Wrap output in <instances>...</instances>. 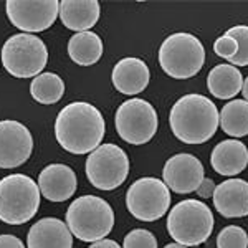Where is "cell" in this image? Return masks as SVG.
Masks as SVG:
<instances>
[{"instance_id":"7402d4cb","label":"cell","mask_w":248,"mask_h":248,"mask_svg":"<svg viewBox=\"0 0 248 248\" xmlns=\"http://www.w3.org/2000/svg\"><path fill=\"white\" fill-rule=\"evenodd\" d=\"M220 127L232 138L248 136V101L232 99L220 111Z\"/></svg>"},{"instance_id":"5b68a950","label":"cell","mask_w":248,"mask_h":248,"mask_svg":"<svg viewBox=\"0 0 248 248\" xmlns=\"http://www.w3.org/2000/svg\"><path fill=\"white\" fill-rule=\"evenodd\" d=\"M40 187L25 174H10L0 181V220L9 225H22L37 215Z\"/></svg>"},{"instance_id":"484cf974","label":"cell","mask_w":248,"mask_h":248,"mask_svg":"<svg viewBox=\"0 0 248 248\" xmlns=\"http://www.w3.org/2000/svg\"><path fill=\"white\" fill-rule=\"evenodd\" d=\"M123 248H157V240L149 230L134 229L124 237Z\"/></svg>"},{"instance_id":"f546056e","label":"cell","mask_w":248,"mask_h":248,"mask_svg":"<svg viewBox=\"0 0 248 248\" xmlns=\"http://www.w3.org/2000/svg\"><path fill=\"white\" fill-rule=\"evenodd\" d=\"M88 248H121V245L118 242H114V240L105 238V240H99V242L91 243Z\"/></svg>"},{"instance_id":"6da1fadb","label":"cell","mask_w":248,"mask_h":248,"mask_svg":"<svg viewBox=\"0 0 248 248\" xmlns=\"http://www.w3.org/2000/svg\"><path fill=\"white\" fill-rule=\"evenodd\" d=\"M106 123L98 108L90 103L75 101L63 108L55 121L57 141L66 153L91 154L101 146Z\"/></svg>"},{"instance_id":"44dd1931","label":"cell","mask_w":248,"mask_h":248,"mask_svg":"<svg viewBox=\"0 0 248 248\" xmlns=\"http://www.w3.org/2000/svg\"><path fill=\"white\" fill-rule=\"evenodd\" d=\"M103 40L93 31L75 33L68 42V55L79 66H91L103 57Z\"/></svg>"},{"instance_id":"5bb4252c","label":"cell","mask_w":248,"mask_h":248,"mask_svg":"<svg viewBox=\"0 0 248 248\" xmlns=\"http://www.w3.org/2000/svg\"><path fill=\"white\" fill-rule=\"evenodd\" d=\"M40 194L50 202H65L77 192L78 179L65 164H50L38 175Z\"/></svg>"},{"instance_id":"8fae6325","label":"cell","mask_w":248,"mask_h":248,"mask_svg":"<svg viewBox=\"0 0 248 248\" xmlns=\"http://www.w3.org/2000/svg\"><path fill=\"white\" fill-rule=\"evenodd\" d=\"M10 23L23 33H38L50 29L60 15L57 0H9L5 3Z\"/></svg>"},{"instance_id":"7c38bea8","label":"cell","mask_w":248,"mask_h":248,"mask_svg":"<svg viewBox=\"0 0 248 248\" xmlns=\"http://www.w3.org/2000/svg\"><path fill=\"white\" fill-rule=\"evenodd\" d=\"M33 139L29 127L18 121H0V169H14L29 161Z\"/></svg>"},{"instance_id":"8992f818","label":"cell","mask_w":248,"mask_h":248,"mask_svg":"<svg viewBox=\"0 0 248 248\" xmlns=\"http://www.w3.org/2000/svg\"><path fill=\"white\" fill-rule=\"evenodd\" d=\"M205 63V48L195 35L172 33L159 48V65L164 73L175 79L192 78Z\"/></svg>"},{"instance_id":"ffe728a7","label":"cell","mask_w":248,"mask_h":248,"mask_svg":"<svg viewBox=\"0 0 248 248\" xmlns=\"http://www.w3.org/2000/svg\"><path fill=\"white\" fill-rule=\"evenodd\" d=\"M243 86V77L233 65H217L210 70L207 77V88L210 94L217 99L235 98Z\"/></svg>"},{"instance_id":"4316f807","label":"cell","mask_w":248,"mask_h":248,"mask_svg":"<svg viewBox=\"0 0 248 248\" xmlns=\"http://www.w3.org/2000/svg\"><path fill=\"white\" fill-rule=\"evenodd\" d=\"M214 51L223 60H232L235 55L238 53V42L230 35L223 33L222 37H218L214 43Z\"/></svg>"},{"instance_id":"d4e9b609","label":"cell","mask_w":248,"mask_h":248,"mask_svg":"<svg viewBox=\"0 0 248 248\" xmlns=\"http://www.w3.org/2000/svg\"><path fill=\"white\" fill-rule=\"evenodd\" d=\"M225 35H230L238 42V53L233 58L229 60L233 66H248V27L237 25L232 27L225 31Z\"/></svg>"},{"instance_id":"9a60e30c","label":"cell","mask_w":248,"mask_h":248,"mask_svg":"<svg viewBox=\"0 0 248 248\" xmlns=\"http://www.w3.org/2000/svg\"><path fill=\"white\" fill-rule=\"evenodd\" d=\"M215 210L225 218L248 215V182L243 179H227L214 192Z\"/></svg>"},{"instance_id":"277c9868","label":"cell","mask_w":248,"mask_h":248,"mask_svg":"<svg viewBox=\"0 0 248 248\" xmlns=\"http://www.w3.org/2000/svg\"><path fill=\"white\" fill-rule=\"evenodd\" d=\"M214 225V214L209 205L195 199L175 203L167 217V232L175 243L184 247H197L207 242Z\"/></svg>"},{"instance_id":"cb8c5ba5","label":"cell","mask_w":248,"mask_h":248,"mask_svg":"<svg viewBox=\"0 0 248 248\" xmlns=\"http://www.w3.org/2000/svg\"><path fill=\"white\" fill-rule=\"evenodd\" d=\"M217 248H248V233L238 225H229L217 235Z\"/></svg>"},{"instance_id":"e0dca14e","label":"cell","mask_w":248,"mask_h":248,"mask_svg":"<svg viewBox=\"0 0 248 248\" xmlns=\"http://www.w3.org/2000/svg\"><path fill=\"white\" fill-rule=\"evenodd\" d=\"M29 248H71L73 235L66 222L55 217L38 220L31 225L27 237Z\"/></svg>"},{"instance_id":"f1b7e54d","label":"cell","mask_w":248,"mask_h":248,"mask_svg":"<svg viewBox=\"0 0 248 248\" xmlns=\"http://www.w3.org/2000/svg\"><path fill=\"white\" fill-rule=\"evenodd\" d=\"M0 248H25V245L15 235H0Z\"/></svg>"},{"instance_id":"4dcf8cb0","label":"cell","mask_w":248,"mask_h":248,"mask_svg":"<svg viewBox=\"0 0 248 248\" xmlns=\"http://www.w3.org/2000/svg\"><path fill=\"white\" fill-rule=\"evenodd\" d=\"M242 93H243V99L248 101V77L243 79V86H242Z\"/></svg>"},{"instance_id":"30bf717a","label":"cell","mask_w":248,"mask_h":248,"mask_svg":"<svg viewBox=\"0 0 248 248\" xmlns=\"http://www.w3.org/2000/svg\"><path fill=\"white\" fill-rule=\"evenodd\" d=\"M170 205V192L164 181L155 177L138 179L126 192V207L134 218L155 222L162 218Z\"/></svg>"},{"instance_id":"ac0fdd59","label":"cell","mask_w":248,"mask_h":248,"mask_svg":"<svg viewBox=\"0 0 248 248\" xmlns=\"http://www.w3.org/2000/svg\"><path fill=\"white\" fill-rule=\"evenodd\" d=\"M214 170L225 177H235L248 166V149L238 139H225L214 147L210 155Z\"/></svg>"},{"instance_id":"603a6c76","label":"cell","mask_w":248,"mask_h":248,"mask_svg":"<svg viewBox=\"0 0 248 248\" xmlns=\"http://www.w3.org/2000/svg\"><path fill=\"white\" fill-rule=\"evenodd\" d=\"M31 98L42 105H55L65 94V83L57 73H42L30 85Z\"/></svg>"},{"instance_id":"7a4b0ae2","label":"cell","mask_w":248,"mask_h":248,"mask_svg":"<svg viewBox=\"0 0 248 248\" xmlns=\"http://www.w3.org/2000/svg\"><path fill=\"white\" fill-rule=\"evenodd\" d=\"M170 129L179 141L203 144L217 133L220 113L215 103L203 94H184L174 103L169 114Z\"/></svg>"},{"instance_id":"ba28073f","label":"cell","mask_w":248,"mask_h":248,"mask_svg":"<svg viewBox=\"0 0 248 248\" xmlns=\"http://www.w3.org/2000/svg\"><path fill=\"white\" fill-rule=\"evenodd\" d=\"M85 172L90 184L99 190H114L129 174V157L116 144H101L88 155Z\"/></svg>"},{"instance_id":"1f68e13d","label":"cell","mask_w":248,"mask_h":248,"mask_svg":"<svg viewBox=\"0 0 248 248\" xmlns=\"http://www.w3.org/2000/svg\"><path fill=\"white\" fill-rule=\"evenodd\" d=\"M164 248H189V247H184V245H179V243H169V245H166Z\"/></svg>"},{"instance_id":"2e32d148","label":"cell","mask_w":248,"mask_h":248,"mask_svg":"<svg viewBox=\"0 0 248 248\" xmlns=\"http://www.w3.org/2000/svg\"><path fill=\"white\" fill-rule=\"evenodd\" d=\"M111 79H113V86L119 93L133 96L146 90L149 85L151 73L149 68L141 58L127 57L119 60L114 65Z\"/></svg>"},{"instance_id":"3957f363","label":"cell","mask_w":248,"mask_h":248,"mask_svg":"<svg viewBox=\"0 0 248 248\" xmlns=\"http://www.w3.org/2000/svg\"><path fill=\"white\" fill-rule=\"evenodd\" d=\"M66 225L78 240L94 243L105 240L114 227V212L98 195H81L66 210Z\"/></svg>"},{"instance_id":"52a82bcc","label":"cell","mask_w":248,"mask_h":248,"mask_svg":"<svg viewBox=\"0 0 248 248\" xmlns=\"http://www.w3.org/2000/svg\"><path fill=\"white\" fill-rule=\"evenodd\" d=\"M0 60L12 77L35 78L46 66L48 50L37 35L17 33L3 43Z\"/></svg>"},{"instance_id":"9c48e42d","label":"cell","mask_w":248,"mask_h":248,"mask_svg":"<svg viewBox=\"0 0 248 248\" xmlns=\"http://www.w3.org/2000/svg\"><path fill=\"white\" fill-rule=\"evenodd\" d=\"M114 126L123 141L141 146L157 133L159 119L154 106L146 99L134 98L124 101L114 116Z\"/></svg>"},{"instance_id":"d6986e66","label":"cell","mask_w":248,"mask_h":248,"mask_svg":"<svg viewBox=\"0 0 248 248\" xmlns=\"http://www.w3.org/2000/svg\"><path fill=\"white\" fill-rule=\"evenodd\" d=\"M99 18L98 0H62L60 20L66 29L77 31H90Z\"/></svg>"},{"instance_id":"4fadbf2b","label":"cell","mask_w":248,"mask_h":248,"mask_svg":"<svg viewBox=\"0 0 248 248\" xmlns=\"http://www.w3.org/2000/svg\"><path fill=\"white\" fill-rule=\"evenodd\" d=\"M162 179L169 190L175 194H190L197 192L205 175L202 162L195 155L182 153L167 159L162 169Z\"/></svg>"},{"instance_id":"83f0119b","label":"cell","mask_w":248,"mask_h":248,"mask_svg":"<svg viewBox=\"0 0 248 248\" xmlns=\"http://www.w3.org/2000/svg\"><path fill=\"white\" fill-rule=\"evenodd\" d=\"M215 189H217V186H215V182L212 181V179H203L201 187L197 189V194H199V197H202V199H209V197H214Z\"/></svg>"}]
</instances>
